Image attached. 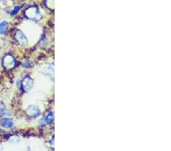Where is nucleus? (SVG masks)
<instances>
[{
	"instance_id": "11",
	"label": "nucleus",
	"mask_w": 171,
	"mask_h": 151,
	"mask_svg": "<svg viewBox=\"0 0 171 151\" xmlns=\"http://www.w3.org/2000/svg\"><path fill=\"white\" fill-rule=\"evenodd\" d=\"M45 4L49 9H50V10L54 9V0H46Z\"/></svg>"
},
{
	"instance_id": "8",
	"label": "nucleus",
	"mask_w": 171,
	"mask_h": 151,
	"mask_svg": "<svg viewBox=\"0 0 171 151\" xmlns=\"http://www.w3.org/2000/svg\"><path fill=\"white\" fill-rule=\"evenodd\" d=\"M43 120L44 121V123L47 124V125H50V124L53 123V121H54V114H53V112L49 113Z\"/></svg>"
},
{
	"instance_id": "10",
	"label": "nucleus",
	"mask_w": 171,
	"mask_h": 151,
	"mask_svg": "<svg viewBox=\"0 0 171 151\" xmlns=\"http://www.w3.org/2000/svg\"><path fill=\"white\" fill-rule=\"evenodd\" d=\"M10 115V111L8 109H6L5 107L0 108V116H9Z\"/></svg>"
},
{
	"instance_id": "12",
	"label": "nucleus",
	"mask_w": 171,
	"mask_h": 151,
	"mask_svg": "<svg viewBox=\"0 0 171 151\" xmlns=\"http://www.w3.org/2000/svg\"><path fill=\"white\" fill-rule=\"evenodd\" d=\"M21 8H22V6H16V7H15V8L12 11V12H11V15H16L17 13L20 11V9Z\"/></svg>"
},
{
	"instance_id": "2",
	"label": "nucleus",
	"mask_w": 171,
	"mask_h": 151,
	"mask_svg": "<svg viewBox=\"0 0 171 151\" xmlns=\"http://www.w3.org/2000/svg\"><path fill=\"white\" fill-rule=\"evenodd\" d=\"M3 66L7 70H12L15 67L16 64V61L15 59L14 58V56H12L11 54H7L4 56L3 58Z\"/></svg>"
},
{
	"instance_id": "13",
	"label": "nucleus",
	"mask_w": 171,
	"mask_h": 151,
	"mask_svg": "<svg viewBox=\"0 0 171 151\" xmlns=\"http://www.w3.org/2000/svg\"><path fill=\"white\" fill-rule=\"evenodd\" d=\"M23 67H25V68H30V67H33V63H31V61H26L23 63Z\"/></svg>"
},
{
	"instance_id": "3",
	"label": "nucleus",
	"mask_w": 171,
	"mask_h": 151,
	"mask_svg": "<svg viewBox=\"0 0 171 151\" xmlns=\"http://www.w3.org/2000/svg\"><path fill=\"white\" fill-rule=\"evenodd\" d=\"M14 37H15V39H16V40L21 46L26 47L28 44V41L26 36L23 34V32L21 30H17L15 31Z\"/></svg>"
},
{
	"instance_id": "5",
	"label": "nucleus",
	"mask_w": 171,
	"mask_h": 151,
	"mask_svg": "<svg viewBox=\"0 0 171 151\" xmlns=\"http://www.w3.org/2000/svg\"><path fill=\"white\" fill-rule=\"evenodd\" d=\"M21 86L24 92H30L34 86V80L31 77H26L21 82Z\"/></svg>"
},
{
	"instance_id": "6",
	"label": "nucleus",
	"mask_w": 171,
	"mask_h": 151,
	"mask_svg": "<svg viewBox=\"0 0 171 151\" xmlns=\"http://www.w3.org/2000/svg\"><path fill=\"white\" fill-rule=\"evenodd\" d=\"M44 73H46L49 77H50L51 79H53L54 77V65L53 63H47L43 68Z\"/></svg>"
},
{
	"instance_id": "9",
	"label": "nucleus",
	"mask_w": 171,
	"mask_h": 151,
	"mask_svg": "<svg viewBox=\"0 0 171 151\" xmlns=\"http://www.w3.org/2000/svg\"><path fill=\"white\" fill-rule=\"evenodd\" d=\"M8 28V23L7 22H2L0 24V34H3L7 31Z\"/></svg>"
},
{
	"instance_id": "1",
	"label": "nucleus",
	"mask_w": 171,
	"mask_h": 151,
	"mask_svg": "<svg viewBox=\"0 0 171 151\" xmlns=\"http://www.w3.org/2000/svg\"><path fill=\"white\" fill-rule=\"evenodd\" d=\"M24 15L32 21H35V22L40 21L42 18L40 10L36 6H30V7L27 8L24 12Z\"/></svg>"
},
{
	"instance_id": "7",
	"label": "nucleus",
	"mask_w": 171,
	"mask_h": 151,
	"mask_svg": "<svg viewBox=\"0 0 171 151\" xmlns=\"http://www.w3.org/2000/svg\"><path fill=\"white\" fill-rule=\"evenodd\" d=\"M0 125L1 126L5 128L10 129L12 127H13L14 126V122H13V120L11 118H5L2 119L1 121H0Z\"/></svg>"
},
{
	"instance_id": "15",
	"label": "nucleus",
	"mask_w": 171,
	"mask_h": 151,
	"mask_svg": "<svg viewBox=\"0 0 171 151\" xmlns=\"http://www.w3.org/2000/svg\"><path fill=\"white\" fill-rule=\"evenodd\" d=\"M2 107H5V105H4V103L0 101V108H2Z\"/></svg>"
},
{
	"instance_id": "4",
	"label": "nucleus",
	"mask_w": 171,
	"mask_h": 151,
	"mask_svg": "<svg viewBox=\"0 0 171 151\" xmlns=\"http://www.w3.org/2000/svg\"><path fill=\"white\" fill-rule=\"evenodd\" d=\"M26 114L30 118H37L38 116H40V110L38 107L36 106V105H30V106L27 108Z\"/></svg>"
},
{
	"instance_id": "14",
	"label": "nucleus",
	"mask_w": 171,
	"mask_h": 151,
	"mask_svg": "<svg viewBox=\"0 0 171 151\" xmlns=\"http://www.w3.org/2000/svg\"><path fill=\"white\" fill-rule=\"evenodd\" d=\"M50 143H51L50 145L52 146V147H53V143H54V138H52V141H50Z\"/></svg>"
}]
</instances>
